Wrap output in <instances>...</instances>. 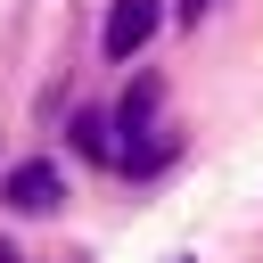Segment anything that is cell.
<instances>
[{"mask_svg":"<svg viewBox=\"0 0 263 263\" xmlns=\"http://www.w3.org/2000/svg\"><path fill=\"white\" fill-rule=\"evenodd\" d=\"M156 16H164L156 0H115V8H107V33H99V41H107V58H140V49H148V33H156Z\"/></svg>","mask_w":263,"mask_h":263,"instance_id":"obj_1","label":"cell"},{"mask_svg":"<svg viewBox=\"0 0 263 263\" xmlns=\"http://www.w3.org/2000/svg\"><path fill=\"white\" fill-rule=\"evenodd\" d=\"M58 197H66L58 164H16V173H8V205H16V214H49Z\"/></svg>","mask_w":263,"mask_h":263,"instance_id":"obj_2","label":"cell"},{"mask_svg":"<svg viewBox=\"0 0 263 263\" xmlns=\"http://www.w3.org/2000/svg\"><path fill=\"white\" fill-rule=\"evenodd\" d=\"M205 8H214V0H181V16H189V25H197V16H205Z\"/></svg>","mask_w":263,"mask_h":263,"instance_id":"obj_3","label":"cell"},{"mask_svg":"<svg viewBox=\"0 0 263 263\" xmlns=\"http://www.w3.org/2000/svg\"><path fill=\"white\" fill-rule=\"evenodd\" d=\"M0 263H25V255H16V247H0Z\"/></svg>","mask_w":263,"mask_h":263,"instance_id":"obj_4","label":"cell"}]
</instances>
